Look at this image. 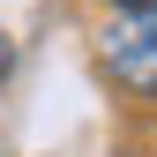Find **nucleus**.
I'll return each instance as SVG.
<instances>
[{
    "label": "nucleus",
    "mask_w": 157,
    "mask_h": 157,
    "mask_svg": "<svg viewBox=\"0 0 157 157\" xmlns=\"http://www.w3.org/2000/svg\"><path fill=\"white\" fill-rule=\"evenodd\" d=\"M105 67H112V82H127V90L157 97V8L127 15V23L105 37Z\"/></svg>",
    "instance_id": "obj_1"
},
{
    "label": "nucleus",
    "mask_w": 157,
    "mask_h": 157,
    "mask_svg": "<svg viewBox=\"0 0 157 157\" xmlns=\"http://www.w3.org/2000/svg\"><path fill=\"white\" fill-rule=\"evenodd\" d=\"M8 67H15V45H8V30H0V82H8Z\"/></svg>",
    "instance_id": "obj_2"
},
{
    "label": "nucleus",
    "mask_w": 157,
    "mask_h": 157,
    "mask_svg": "<svg viewBox=\"0 0 157 157\" xmlns=\"http://www.w3.org/2000/svg\"><path fill=\"white\" fill-rule=\"evenodd\" d=\"M112 8H127V15H142V8H157V0H112Z\"/></svg>",
    "instance_id": "obj_3"
}]
</instances>
